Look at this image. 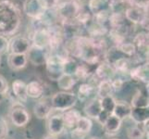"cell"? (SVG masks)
Segmentation results:
<instances>
[{
    "label": "cell",
    "mask_w": 149,
    "mask_h": 139,
    "mask_svg": "<svg viewBox=\"0 0 149 139\" xmlns=\"http://www.w3.org/2000/svg\"><path fill=\"white\" fill-rule=\"evenodd\" d=\"M19 8L8 0L0 1V35L8 36L17 32L20 25Z\"/></svg>",
    "instance_id": "1"
},
{
    "label": "cell",
    "mask_w": 149,
    "mask_h": 139,
    "mask_svg": "<svg viewBox=\"0 0 149 139\" xmlns=\"http://www.w3.org/2000/svg\"><path fill=\"white\" fill-rule=\"evenodd\" d=\"M77 102L75 94L68 91H60L54 94L50 98V104L52 110L59 112H64L72 109Z\"/></svg>",
    "instance_id": "2"
},
{
    "label": "cell",
    "mask_w": 149,
    "mask_h": 139,
    "mask_svg": "<svg viewBox=\"0 0 149 139\" xmlns=\"http://www.w3.org/2000/svg\"><path fill=\"white\" fill-rule=\"evenodd\" d=\"M68 58L69 57L62 54L48 53L45 64L47 65V73L49 79L56 81L61 74L64 73V63Z\"/></svg>",
    "instance_id": "3"
},
{
    "label": "cell",
    "mask_w": 149,
    "mask_h": 139,
    "mask_svg": "<svg viewBox=\"0 0 149 139\" xmlns=\"http://www.w3.org/2000/svg\"><path fill=\"white\" fill-rule=\"evenodd\" d=\"M48 10V5L45 0H25L23 11L33 20L41 19Z\"/></svg>",
    "instance_id": "4"
},
{
    "label": "cell",
    "mask_w": 149,
    "mask_h": 139,
    "mask_svg": "<svg viewBox=\"0 0 149 139\" xmlns=\"http://www.w3.org/2000/svg\"><path fill=\"white\" fill-rule=\"evenodd\" d=\"M10 120L15 126L24 127L29 123L31 115L22 105L16 104L10 111Z\"/></svg>",
    "instance_id": "5"
},
{
    "label": "cell",
    "mask_w": 149,
    "mask_h": 139,
    "mask_svg": "<svg viewBox=\"0 0 149 139\" xmlns=\"http://www.w3.org/2000/svg\"><path fill=\"white\" fill-rule=\"evenodd\" d=\"M32 43L31 41L24 36H14L9 40L8 50L11 54H23L26 55L29 51Z\"/></svg>",
    "instance_id": "6"
},
{
    "label": "cell",
    "mask_w": 149,
    "mask_h": 139,
    "mask_svg": "<svg viewBox=\"0 0 149 139\" xmlns=\"http://www.w3.org/2000/svg\"><path fill=\"white\" fill-rule=\"evenodd\" d=\"M47 131L51 136H59L65 130V124L62 118V113L61 114L50 115L47 118Z\"/></svg>",
    "instance_id": "7"
},
{
    "label": "cell",
    "mask_w": 149,
    "mask_h": 139,
    "mask_svg": "<svg viewBox=\"0 0 149 139\" xmlns=\"http://www.w3.org/2000/svg\"><path fill=\"white\" fill-rule=\"evenodd\" d=\"M32 45L36 47L47 49L49 47L50 44V34L48 32V28L35 30L32 35Z\"/></svg>",
    "instance_id": "8"
},
{
    "label": "cell",
    "mask_w": 149,
    "mask_h": 139,
    "mask_svg": "<svg viewBox=\"0 0 149 139\" xmlns=\"http://www.w3.org/2000/svg\"><path fill=\"white\" fill-rule=\"evenodd\" d=\"M48 53L47 52V49H42L33 45H31L29 51L26 54L27 59H29L30 62L34 66L44 65Z\"/></svg>",
    "instance_id": "9"
},
{
    "label": "cell",
    "mask_w": 149,
    "mask_h": 139,
    "mask_svg": "<svg viewBox=\"0 0 149 139\" xmlns=\"http://www.w3.org/2000/svg\"><path fill=\"white\" fill-rule=\"evenodd\" d=\"M95 74L96 78L100 81H110L115 76L116 71L112 67L111 63H109L106 60L100 62V64L96 67Z\"/></svg>",
    "instance_id": "10"
},
{
    "label": "cell",
    "mask_w": 149,
    "mask_h": 139,
    "mask_svg": "<svg viewBox=\"0 0 149 139\" xmlns=\"http://www.w3.org/2000/svg\"><path fill=\"white\" fill-rule=\"evenodd\" d=\"M52 111H53V110H52V107H51V104H50V100L47 101L45 98L41 99L33 107L34 115L40 120L47 119V118L51 115Z\"/></svg>",
    "instance_id": "11"
},
{
    "label": "cell",
    "mask_w": 149,
    "mask_h": 139,
    "mask_svg": "<svg viewBox=\"0 0 149 139\" xmlns=\"http://www.w3.org/2000/svg\"><path fill=\"white\" fill-rule=\"evenodd\" d=\"M8 66L14 71L22 70L26 67L28 63V59L26 55L23 54H11L8 55Z\"/></svg>",
    "instance_id": "12"
},
{
    "label": "cell",
    "mask_w": 149,
    "mask_h": 139,
    "mask_svg": "<svg viewBox=\"0 0 149 139\" xmlns=\"http://www.w3.org/2000/svg\"><path fill=\"white\" fill-rule=\"evenodd\" d=\"M132 109V107L129 103L124 102V101H118L116 102L114 109H113L112 115H114L118 119L123 121L124 119H126V118L130 117Z\"/></svg>",
    "instance_id": "13"
},
{
    "label": "cell",
    "mask_w": 149,
    "mask_h": 139,
    "mask_svg": "<svg viewBox=\"0 0 149 139\" xmlns=\"http://www.w3.org/2000/svg\"><path fill=\"white\" fill-rule=\"evenodd\" d=\"M101 110L102 109L100 104V98H94L91 101L87 102L84 109L86 117L90 118V119H96Z\"/></svg>",
    "instance_id": "14"
},
{
    "label": "cell",
    "mask_w": 149,
    "mask_h": 139,
    "mask_svg": "<svg viewBox=\"0 0 149 139\" xmlns=\"http://www.w3.org/2000/svg\"><path fill=\"white\" fill-rule=\"evenodd\" d=\"M44 86L38 81H32L26 85V94L28 97L34 99L41 98L44 94Z\"/></svg>",
    "instance_id": "15"
},
{
    "label": "cell",
    "mask_w": 149,
    "mask_h": 139,
    "mask_svg": "<svg viewBox=\"0 0 149 139\" xmlns=\"http://www.w3.org/2000/svg\"><path fill=\"white\" fill-rule=\"evenodd\" d=\"M12 92L14 96L19 99V102H26L27 101V94H26V84L22 80H15L12 85Z\"/></svg>",
    "instance_id": "16"
},
{
    "label": "cell",
    "mask_w": 149,
    "mask_h": 139,
    "mask_svg": "<svg viewBox=\"0 0 149 139\" xmlns=\"http://www.w3.org/2000/svg\"><path fill=\"white\" fill-rule=\"evenodd\" d=\"M129 74L132 80L147 83L148 82V66L145 64L142 66L134 67V68L130 70Z\"/></svg>",
    "instance_id": "17"
},
{
    "label": "cell",
    "mask_w": 149,
    "mask_h": 139,
    "mask_svg": "<svg viewBox=\"0 0 149 139\" xmlns=\"http://www.w3.org/2000/svg\"><path fill=\"white\" fill-rule=\"evenodd\" d=\"M81 116V113L78 110H72V109L62 112V118H63L65 127L73 129Z\"/></svg>",
    "instance_id": "18"
},
{
    "label": "cell",
    "mask_w": 149,
    "mask_h": 139,
    "mask_svg": "<svg viewBox=\"0 0 149 139\" xmlns=\"http://www.w3.org/2000/svg\"><path fill=\"white\" fill-rule=\"evenodd\" d=\"M149 110L148 108H132L130 118L137 124H143L148 121Z\"/></svg>",
    "instance_id": "19"
},
{
    "label": "cell",
    "mask_w": 149,
    "mask_h": 139,
    "mask_svg": "<svg viewBox=\"0 0 149 139\" xmlns=\"http://www.w3.org/2000/svg\"><path fill=\"white\" fill-rule=\"evenodd\" d=\"M121 123L122 121L118 119L117 117H115L114 115H110L107 120L106 121V122L104 123V129L106 131V133L107 135H116V133L120 131V127H121Z\"/></svg>",
    "instance_id": "20"
},
{
    "label": "cell",
    "mask_w": 149,
    "mask_h": 139,
    "mask_svg": "<svg viewBox=\"0 0 149 139\" xmlns=\"http://www.w3.org/2000/svg\"><path fill=\"white\" fill-rule=\"evenodd\" d=\"M58 88L62 91H69L76 85V79L73 75L63 73L59 76V78L56 80Z\"/></svg>",
    "instance_id": "21"
},
{
    "label": "cell",
    "mask_w": 149,
    "mask_h": 139,
    "mask_svg": "<svg viewBox=\"0 0 149 139\" xmlns=\"http://www.w3.org/2000/svg\"><path fill=\"white\" fill-rule=\"evenodd\" d=\"M88 7L94 15L105 10H111L109 0H89Z\"/></svg>",
    "instance_id": "22"
},
{
    "label": "cell",
    "mask_w": 149,
    "mask_h": 139,
    "mask_svg": "<svg viewBox=\"0 0 149 139\" xmlns=\"http://www.w3.org/2000/svg\"><path fill=\"white\" fill-rule=\"evenodd\" d=\"M92 127H93V122L88 117H83L81 116L80 119L77 122L76 125L74 127V129H76L78 132L84 133V135H87L92 130Z\"/></svg>",
    "instance_id": "23"
},
{
    "label": "cell",
    "mask_w": 149,
    "mask_h": 139,
    "mask_svg": "<svg viewBox=\"0 0 149 139\" xmlns=\"http://www.w3.org/2000/svg\"><path fill=\"white\" fill-rule=\"evenodd\" d=\"M132 44L134 45L136 51H146L148 49V34L146 33H139L133 38Z\"/></svg>",
    "instance_id": "24"
},
{
    "label": "cell",
    "mask_w": 149,
    "mask_h": 139,
    "mask_svg": "<svg viewBox=\"0 0 149 139\" xmlns=\"http://www.w3.org/2000/svg\"><path fill=\"white\" fill-rule=\"evenodd\" d=\"M113 93H114V90H113L111 85V80L100 81L96 89V94L98 96V98H102V97H105L107 96H112Z\"/></svg>",
    "instance_id": "25"
},
{
    "label": "cell",
    "mask_w": 149,
    "mask_h": 139,
    "mask_svg": "<svg viewBox=\"0 0 149 139\" xmlns=\"http://www.w3.org/2000/svg\"><path fill=\"white\" fill-rule=\"evenodd\" d=\"M116 73H129L130 71V60L126 58H120L116 59L112 64Z\"/></svg>",
    "instance_id": "26"
},
{
    "label": "cell",
    "mask_w": 149,
    "mask_h": 139,
    "mask_svg": "<svg viewBox=\"0 0 149 139\" xmlns=\"http://www.w3.org/2000/svg\"><path fill=\"white\" fill-rule=\"evenodd\" d=\"M131 106L132 108H148V97L138 90L132 96Z\"/></svg>",
    "instance_id": "27"
},
{
    "label": "cell",
    "mask_w": 149,
    "mask_h": 139,
    "mask_svg": "<svg viewBox=\"0 0 149 139\" xmlns=\"http://www.w3.org/2000/svg\"><path fill=\"white\" fill-rule=\"evenodd\" d=\"M116 100L112 96H107L105 97H102L100 98V104H101V109L102 110L107 111L112 114L113 109H114L115 104H116Z\"/></svg>",
    "instance_id": "28"
},
{
    "label": "cell",
    "mask_w": 149,
    "mask_h": 139,
    "mask_svg": "<svg viewBox=\"0 0 149 139\" xmlns=\"http://www.w3.org/2000/svg\"><path fill=\"white\" fill-rule=\"evenodd\" d=\"M74 76L75 79L81 80V81H85L86 79H88V77L90 76V70L88 68V66L84 65V64H80L77 65L76 70L74 71Z\"/></svg>",
    "instance_id": "29"
},
{
    "label": "cell",
    "mask_w": 149,
    "mask_h": 139,
    "mask_svg": "<svg viewBox=\"0 0 149 139\" xmlns=\"http://www.w3.org/2000/svg\"><path fill=\"white\" fill-rule=\"evenodd\" d=\"M94 91H95V88L92 85L87 84V83H83L80 85L79 90H78L80 99H81V100L87 99L92 94H93Z\"/></svg>",
    "instance_id": "30"
},
{
    "label": "cell",
    "mask_w": 149,
    "mask_h": 139,
    "mask_svg": "<svg viewBox=\"0 0 149 139\" xmlns=\"http://www.w3.org/2000/svg\"><path fill=\"white\" fill-rule=\"evenodd\" d=\"M146 135V132L143 130V128L139 126L130 127L127 130V136L129 139H143Z\"/></svg>",
    "instance_id": "31"
},
{
    "label": "cell",
    "mask_w": 149,
    "mask_h": 139,
    "mask_svg": "<svg viewBox=\"0 0 149 139\" xmlns=\"http://www.w3.org/2000/svg\"><path fill=\"white\" fill-rule=\"evenodd\" d=\"M116 48L118 50H120V52H122L123 54H125L127 56H130V57L133 56L136 53V48L132 43L124 42V43L119 45L118 46H116Z\"/></svg>",
    "instance_id": "32"
},
{
    "label": "cell",
    "mask_w": 149,
    "mask_h": 139,
    "mask_svg": "<svg viewBox=\"0 0 149 139\" xmlns=\"http://www.w3.org/2000/svg\"><path fill=\"white\" fill-rule=\"evenodd\" d=\"M8 45L9 40L8 37L4 36V35H0V56L8 51Z\"/></svg>",
    "instance_id": "33"
},
{
    "label": "cell",
    "mask_w": 149,
    "mask_h": 139,
    "mask_svg": "<svg viewBox=\"0 0 149 139\" xmlns=\"http://www.w3.org/2000/svg\"><path fill=\"white\" fill-rule=\"evenodd\" d=\"M8 91V85L6 79L0 75V96H5Z\"/></svg>",
    "instance_id": "34"
},
{
    "label": "cell",
    "mask_w": 149,
    "mask_h": 139,
    "mask_svg": "<svg viewBox=\"0 0 149 139\" xmlns=\"http://www.w3.org/2000/svg\"><path fill=\"white\" fill-rule=\"evenodd\" d=\"M123 84H124V82H123L120 78H116V79L111 80V85H112V88L114 90V92L120 91L123 87Z\"/></svg>",
    "instance_id": "35"
},
{
    "label": "cell",
    "mask_w": 149,
    "mask_h": 139,
    "mask_svg": "<svg viewBox=\"0 0 149 139\" xmlns=\"http://www.w3.org/2000/svg\"><path fill=\"white\" fill-rule=\"evenodd\" d=\"M111 114L107 111H104V110H101V112L99 113V115L97 116L96 118V121L97 122H99L101 125H104V123L106 122V121L107 120V118H109Z\"/></svg>",
    "instance_id": "36"
},
{
    "label": "cell",
    "mask_w": 149,
    "mask_h": 139,
    "mask_svg": "<svg viewBox=\"0 0 149 139\" xmlns=\"http://www.w3.org/2000/svg\"><path fill=\"white\" fill-rule=\"evenodd\" d=\"M7 132H8V126L6 122L0 119V139H4V137L7 135Z\"/></svg>",
    "instance_id": "37"
},
{
    "label": "cell",
    "mask_w": 149,
    "mask_h": 139,
    "mask_svg": "<svg viewBox=\"0 0 149 139\" xmlns=\"http://www.w3.org/2000/svg\"><path fill=\"white\" fill-rule=\"evenodd\" d=\"M43 139H56V136H54L48 135V136H45Z\"/></svg>",
    "instance_id": "38"
},
{
    "label": "cell",
    "mask_w": 149,
    "mask_h": 139,
    "mask_svg": "<svg viewBox=\"0 0 149 139\" xmlns=\"http://www.w3.org/2000/svg\"><path fill=\"white\" fill-rule=\"evenodd\" d=\"M88 139H101V138L98 137V136H92V137H90V138H88Z\"/></svg>",
    "instance_id": "39"
},
{
    "label": "cell",
    "mask_w": 149,
    "mask_h": 139,
    "mask_svg": "<svg viewBox=\"0 0 149 139\" xmlns=\"http://www.w3.org/2000/svg\"><path fill=\"white\" fill-rule=\"evenodd\" d=\"M0 64H1V56H0Z\"/></svg>",
    "instance_id": "40"
},
{
    "label": "cell",
    "mask_w": 149,
    "mask_h": 139,
    "mask_svg": "<svg viewBox=\"0 0 149 139\" xmlns=\"http://www.w3.org/2000/svg\"><path fill=\"white\" fill-rule=\"evenodd\" d=\"M112 139H117V138H112Z\"/></svg>",
    "instance_id": "41"
},
{
    "label": "cell",
    "mask_w": 149,
    "mask_h": 139,
    "mask_svg": "<svg viewBox=\"0 0 149 139\" xmlns=\"http://www.w3.org/2000/svg\"><path fill=\"white\" fill-rule=\"evenodd\" d=\"M4 139H5V138H4Z\"/></svg>",
    "instance_id": "42"
}]
</instances>
